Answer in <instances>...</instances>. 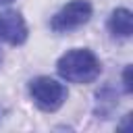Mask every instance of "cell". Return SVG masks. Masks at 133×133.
<instances>
[{
	"label": "cell",
	"instance_id": "obj_1",
	"mask_svg": "<svg viewBox=\"0 0 133 133\" xmlns=\"http://www.w3.org/2000/svg\"><path fill=\"white\" fill-rule=\"evenodd\" d=\"M58 75L69 83H91L100 77L102 64L91 50L75 48L64 52L56 62Z\"/></svg>",
	"mask_w": 133,
	"mask_h": 133
},
{
	"label": "cell",
	"instance_id": "obj_2",
	"mask_svg": "<svg viewBox=\"0 0 133 133\" xmlns=\"http://www.w3.org/2000/svg\"><path fill=\"white\" fill-rule=\"evenodd\" d=\"M29 96L44 112H56L66 100V87L52 77H35L29 81Z\"/></svg>",
	"mask_w": 133,
	"mask_h": 133
},
{
	"label": "cell",
	"instance_id": "obj_3",
	"mask_svg": "<svg viewBox=\"0 0 133 133\" xmlns=\"http://www.w3.org/2000/svg\"><path fill=\"white\" fill-rule=\"evenodd\" d=\"M89 17H91V4L87 0H73L52 17L50 27L54 31H71L85 25Z\"/></svg>",
	"mask_w": 133,
	"mask_h": 133
},
{
	"label": "cell",
	"instance_id": "obj_4",
	"mask_svg": "<svg viewBox=\"0 0 133 133\" xmlns=\"http://www.w3.org/2000/svg\"><path fill=\"white\" fill-rule=\"evenodd\" d=\"M0 39L12 44V46H21L27 39V25L23 21V17L17 10H4L0 12Z\"/></svg>",
	"mask_w": 133,
	"mask_h": 133
},
{
	"label": "cell",
	"instance_id": "obj_5",
	"mask_svg": "<svg viewBox=\"0 0 133 133\" xmlns=\"http://www.w3.org/2000/svg\"><path fill=\"white\" fill-rule=\"evenodd\" d=\"M108 29L114 37H123V39L131 37V33H133V15H131V10H127V8L112 10V15L108 19Z\"/></svg>",
	"mask_w": 133,
	"mask_h": 133
},
{
	"label": "cell",
	"instance_id": "obj_6",
	"mask_svg": "<svg viewBox=\"0 0 133 133\" xmlns=\"http://www.w3.org/2000/svg\"><path fill=\"white\" fill-rule=\"evenodd\" d=\"M123 85H125V91H127V94L133 91V83H131V64H127L125 71H123Z\"/></svg>",
	"mask_w": 133,
	"mask_h": 133
},
{
	"label": "cell",
	"instance_id": "obj_7",
	"mask_svg": "<svg viewBox=\"0 0 133 133\" xmlns=\"http://www.w3.org/2000/svg\"><path fill=\"white\" fill-rule=\"evenodd\" d=\"M2 60H4V54H2V48H0V66H2Z\"/></svg>",
	"mask_w": 133,
	"mask_h": 133
},
{
	"label": "cell",
	"instance_id": "obj_8",
	"mask_svg": "<svg viewBox=\"0 0 133 133\" xmlns=\"http://www.w3.org/2000/svg\"><path fill=\"white\" fill-rule=\"evenodd\" d=\"M8 2H12V0H0V4H8Z\"/></svg>",
	"mask_w": 133,
	"mask_h": 133
}]
</instances>
